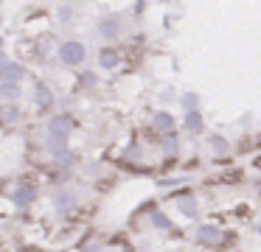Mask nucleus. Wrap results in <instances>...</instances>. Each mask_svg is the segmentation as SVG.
<instances>
[{
  "label": "nucleus",
  "instance_id": "nucleus-18",
  "mask_svg": "<svg viewBox=\"0 0 261 252\" xmlns=\"http://www.w3.org/2000/svg\"><path fill=\"white\" fill-rule=\"evenodd\" d=\"M149 224H152L154 230H171V227H174V221H171L163 210H152V213H149Z\"/></svg>",
  "mask_w": 261,
  "mask_h": 252
},
{
  "label": "nucleus",
  "instance_id": "nucleus-27",
  "mask_svg": "<svg viewBox=\"0 0 261 252\" xmlns=\"http://www.w3.org/2000/svg\"><path fill=\"white\" fill-rule=\"evenodd\" d=\"M6 62H9V56L3 53V50H0V65H6Z\"/></svg>",
  "mask_w": 261,
  "mask_h": 252
},
{
  "label": "nucleus",
  "instance_id": "nucleus-25",
  "mask_svg": "<svg viewBox=\"0 0 261 252\" xmlns=\"http://www.w3.org/2000/svg\"><path fill=\"white\" fill-rule=\"evenodd\" d=\"M158 98L163 101V104H174V101H177L174 87H163V90H160V95H158Z\"/></svg>",
  "mask_w": 261,
  "mask_h": 252
},
{
  "label": "nucleus",
  "instance_id": "nucleus-16",
  "mask_svg": "<svg viewBox=\"0 0 261 252\" xmlns=\"http://www.w3.org/2000/svg\"><path fill=\"white\" fill-rule=\"evenodd\" d=\"M160 149H163L166 157H177V151H180V137H177L174 132L160 134Z\"/></svg>",
  "mask_w": 261,
  "mask_h": 252
},
{
  "label": "nucleus",
  "instance_id": "nucleus-6",
  "mask_svg": "<svg viewBox=\"0 0 261 252\" xmlns=\"http://www.w3.org/2000/svg\"><path fill=\"white\" fill-rule=\"evenodd\" d=\"M34 202H37V188H34V185H31V182L14 185V190H12V205L17 207V210H29Z\"/></svg>",
  "mask_w": 261,
  "mask_h": 252
},
{
  "label": "nucleus",
  "instance_id": "nucleus-19",
  "mask_svg": "<svg viewBox=\"0 0 261 252\" xmlns=\"http://www.w3.org/2000/svg\"><path fill=\"white\" fill-rule=\"evenodd\" d=\"M180 106H182V109H199V95L197 93H194V90H188V93H182L180 95Z\"/></svg>",
  "mask_w": 261,
  "mask_h": 252
},
{
  "label": "nucleus",
  "instance_id": "nucleus-11",
  "mask_svg": "<svg viewBox=\"0 0 261 252\" xmlns=\"http://www.w3.org/2000/svg\"><path fill=\"white\" fill-rule=\"evenodd\" d=\"M20 98H23V84L0 81V104H17Z\"/></svg>",
  "mask_w": 261,
  "mask_h": 252
},
{
  "label": "nucleus",
  "instance_id": "nucleus-4",
  "mask_svg": "<svg viewBox=\"0 0 261 252\" xmlns=\"http://www.w3.org/2000/svg\"><path fill=\"white\" fill-rule=\"evenodd\" d=\"M98 34H101L107 42L121 39V34H124V17L121 14H104L101 20H98Z\"/></svg>",
  "mask_w": 261,
  "mask_h": 252
},
{
  "label": "nucleus",
  "instance_id": "nucleus-8",
  "mask_svg": "<svg viewBox=\"0 0 261 252\" xmlns=\"http://www.w3.org/2000/svg\"><path fill=\"white\" fill-rule=\"evenodd\" d=\"M149 126H152V132L166 134V132H174L177 121H174V115H171L169 109H158V112L152 115V121H149Z\"/></svg>",
  "mask_w": 261,
  "mask_h": 252
},
{
  "label": "nucleus",
  "instance_id": "nucleus-29",
  "mask_svg": "<svg viewBox=\"0 0 261 252\" xmlns=\"http://www.w3.org/2000/svg\"><path fill=\"white\" fill-rule=\"evenodd\" d=\"M0 28H3V14H0Z\"/></svg>",
  "mask_w": 261,
  "mask_h": 252
},
{
  "label": "nucleus",
  "instance_id": "nucleus-9",
  "mask_svg": "<svg viewBox=\"0 0 261 252\" xmlns=\"http://www.w3.org/2000/svg\"><path fill=\"white\" fill-rule=\"evenodd\" d=\"M96 62H98L101 70H118V67H121V53L115 48H110V45H101V48H98Z\"/></svg>",
  "mask_w": 261,
  "mask_h": 252
},
{
  "label": "nucleus",
  "instance_id": "nucleus-15",
  "mask_svg": "<svg viewBox=\"0 0 261 252\" xmlns=\"http://www.w3.org/2000/svg\"><path fill=\"white\" fill-rule=\"evenodd\" d=\"M182 126H186L188 134H202V129H205L202 112H199V109H188L186 118H182Z\"/></svg>",
  "mask_w": 261,
  "mask_h": 252
},
{
  "label": "nucleus",
  "instance_id": "nucleus-1",
  "mask_svg": "<svg viewBox=\"0 0 261 252\" xmlns=\"http://www.w3.org/2000/svg\"><path fill=\"white\" fill-rule=\"evenodd\" d=\"M70 132H73V118H70V112H57V115L48 121V137H45L48 151L68 146Z\"/></svg>",
  "mask_w": 261,
  "mask_h": 252
},
{
  "label": "nucleus",
  "instance_id": "nucleus-21",
  "mask_svg": "<svg viewBox=\"0 0 261 252\" xmlns=\"http://www.w3.org/2000/svg\"><path fill=\"white\" fill-rule=\"evenodd\" d=\"M154 182H158V188H180V185L188 182V177H160Z\"/></svg>",
  "mask_w": 261,
  "mask_h": 252
},
{
  "label": "nucleus",
  "instance_id": "nucleus-10",
  "mask_svg": "<svg viewBox=\"0 0 261 252\" xmlns=\"http://www.w3.org/2000/svg\"><path fill=\"white\" fill-rule=\"evenodd\" d=\"M31 98H34L37 109H48V106L54 104V90L48 87L45 81H34V93H31Z\"/></svg>",
  "mask_w": 261,
  "mask_h": 252
},
{
  "label": "nucleus",
  "instance_id": "nucleus-14",
  "mask_svg": "<svg viewBox=\"0 0 261 252\" xmlns=\"http://www.w3.org/2000/svg\"><path fill=\"white\" fill-rule=\"evenodd\" d=\"M51 160H54V165L57 168H70V165H76V151L70 149V146H62V149H54L51 151Z\"/></svg>",
  "mask_w": 261,
  "mask_h": 252
},
{
  "label": "nucleus",
  "instance_id": "nucleus-7",
  "mask_svg": "<svg viewBox=\"0 0 261 252\" xmlns=\"http://www.w3.org/2000/svg\"><path fill=\"white\" fill-rule=\"evenodd\" d=\"M25 78H29V70H25L20 62L9 59L6 65H0V81H17V84H23Z\"/></svg>",
  "mask_w": 261,
  "mask_h": 252
},
{
  "label": "nucleus",
  "instance_id": "nucleus-28",
  "mask_svg": "<svg viewBox=\"0 0 261 252\" xmlns=\"http://www.w3.org/2000/svg\"><path fill=\"white\" fill-rule=\"evenodd\" d=\"M3 48H6V39H3V37H0V50H3Z\"/></svg>",
  "mask_w": 261,
  "mask_h": 252
},
{
  "label": "nucleus",
  "instance_id": "nucleus-13",
  "mask_svg": "<svg viewBox=\"0 0 261 252\" xmlns=\"http://www.w3.org/2000/svg\"><path fill=\"white\" fill-rule=\"evenodd\" d=\"M177 210H180L186 218H197V213H199L197 196L194 193H177Z\"/></svg>",
  "mask_w": 261,
  "mask_h": 252
},
{
  "label": "nucleus",
  "instance_id": "nucleus-26",
  "mask_svg": "<svg viewBox=\"0 0 261 252\" xmlns=\"http://www.w3.org/2000/svg\"><path fill=\"white\" fill-rule=\"evenodd\" d=\"M82 252H104V246H98V244H90V246H85Z\"/></svg>",
  "mask_w": 261,
  "mask_h": 252
},
{
  "label": "nucleus",
  "instance_id": "nucleus-3",
  "mask_svg": "<svg viewBox=\"0 0 261 252\" xmlns=\"http://www.w3.org/2000/svg\"><path fill=\"white\" fill-rule=\"evenodd\" d=\"M194 241L202 246H211V249H216V246L225 241V233H222L219 224H199L197 230H194Z\"/></svg>",
  "mask_w": 261,
  "mask_h": 252
},
{
  "label": "nucleus",
  "instance_id": "nucleus-17",
  "mask_svg": "<svg viewBox=\"0 0 261 252\" xmlns=\"http://www.w3.org/2000/svg\"><path fill=\"white\" fill-rule=\"evenodd\" d=\"M208 146H211V151H214L216 157H227V151H230V143H227L222 134H211V137H208Z\"/></svg>",
  "mask_w": 261,
  "mask_h": 252
},
{
  "label": "nucleus",
  "instance_id": "nucleus-22",
  "mask_svg": "<svg viewBox=\"0 0 261 252\" xmlns=\"http://www.w3.org/2000/svg\"><path fill=\"white\" fill-rule=\"evenodd\" d=\"M101 171H104V165H101V162H96V160L82 162V174H85V177H98Z\"/></svg>",
  "mask_w": 261,
  "mask_h": 252
},
{
  "label": "nucleus",
  "instance_id": "nucleus-2",
  "mask_svg": "<svg viewBox=\"0 0 261 252\" xmlns=\"http://www.w3.org/2000/svg\"><path fill=\"white\" fill-rule=\"evenodd\" d=\"M87 59V45L82 39H65L57 45V62L62 67H82Z\"/></svg>",
  "mask_w": 261,
  "mask_h": 252
},
{
  "label": "nucleus",
  "instance_id": "nucleus-23",
  "mask_svg": "<svg viewBox=\"0 0 261 252\" xmlns=\"http://www.w3.org/2000/svg\"><path fill=\"white\" fill-rule=\"evenodd\" d=\"M143 154H146V149H143V146H126V151H124V157H126L129 162L143 160Z\"/></svg>",
  "mask_w": 261,
  "mask_h": 252
},
{
  "label": "nucleus",
  "instance_id": "nucleus-20",
  "mask_svg": "<svg viewBox=\"0 0 261 252\" xmlns=\"http://www.w3.org/2000/svg\"><path fill=\"white\" fill-rule=\"evenodd\" d=\"M96 84H98L96 70H82V76H79V87L82 90H96Z\"/></svg>",
  "mask_w": 261,
  "mask_h": 252
},
{
  "label": "nucleus",
  "instance_id": "nucleus-24",
  "mask_svg": "<svg viewBox=\"0 0 261 252\" xmlns=\"http://www.w3.org/2000/svg\"><path fill=\"white\" fill-rule=\"evenodd\" d=\"M70 17H73V9L70 6H59V11H57L59 25H70Z\"/></svg>",
  "mask_w": 261,
  "mask_h": 252
},
{
  "label": "nucleus",
  "instance_id": "nucleus-30",
  "mask_svg": "<svg viewBox=\"0 0 261 252\" xmlns=\"http://www.w3.org/2000/svg\"><path fill=\"white\" fill-rule=\"evenodd\" d=\"M107 252H113V249H107Z\"/></svg>",
  "mask_w": 261,
  "mask_h": 252
},
{
  "label": "nucleus",
  "instance_id": "nucleus-12",
  "mask_svg": "<svg viewBox=\"0 0 261 252\" xmlns=\"http://www.w3.org/2000/svg\"><path fill=\"white\" fill-rule=\"evenodd\" d=\"M20 118H23L20 104H0V126H17Z\"/></svg>",
  "mask_w": 261,
  "mask_h": 252
},
{
  "label": "nucleus",
  "instance_id": "nucleus-5",
  "mask_svg": "<svg viewBox=\"0 0 261 252\" xmlns=\"http://www.w3.org/2000/svg\"><path fill=\"white\" fill-rule=\"evenodd\" d=\"M76 207H79V193H76L73 188H59L57 193H54V210H57L59 216H68Z\"/></svg>",
  "mask_w": 261,
  "mask_h": 252
}]
</instances>
